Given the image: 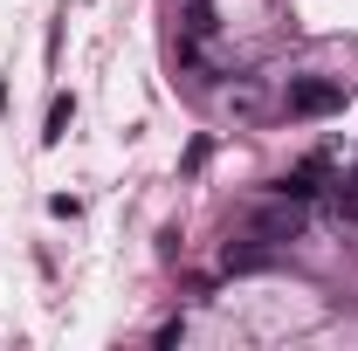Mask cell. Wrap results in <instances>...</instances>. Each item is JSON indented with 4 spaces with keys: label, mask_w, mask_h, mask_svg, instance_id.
<instances>
[{
    "label": "cell",
    "mask_w": 358,
    "mask_h": 351,
    "mask_svg": "<svg viewBox=\"0 0 358 351\" xmlns=\"http://www.w3.org/2000/svg\"><path fill=\"white\" fill-rule=\"evenodd\" d=\"M275 255H282L275 241L248 234V241H227V248H221V268H227V275H255V268H275Z\"/></svg>",
    "instance_id": "cell-3"
},
{
    "label": "cell",
    "mask_w": 358,
    "mask_h": 351,
    "mask_svg": "<svg viewBox=\"0 0 358 351\" xmlns=\"http://www.w3.org/2000/svg\"><path fill=\"white\" fill-rule=\"evenodd\" d=\"M214 28H221V14H214V0H186V7H179V35H186V42H207Z\"/></svg>",
    "instance_id": "cell-4"
},
{
    "label": "cell",
    "mask_w": 358,
    "mask_h": 351,
    "mask_svg": "<svg viewBox=\"0 0 358 351\" xmlns=\"http://www.w3.org/2000/svg\"><path fill=\"white\" fill-rule=\"evenodd\" d=\"M248 234H262L275 248L296 241V234H303V200H282V193H275V207H255V214H248Z\"/></svg>",
    "instance_id": "cell-2"
},
{
    "label": "cell",
    "mask_w": 358,
    "mask_h": 351,
    "mask_svg": "<svg viewBox=\"0 0 358 351\" xmlns=\"http://www.w3.org/2000/svg\"><path fill=\"white\" fill-rule=\"evenodd\" d=\"M69 117H76V103H69V96H48V131H42V145H62V138H69Z\"/></svg>",
    "instance_id": "cell-6"
},
{
    "label": "cell",
    "mask_w": 358,
    "mask_h": 351,
    "mask_svg": "<svg viewBox=\"0 0 358 351\" xmlns=\"http://www.w3.org/2000/svg\"><path fill=\"white\" fill-rule=\"evenodd\" d=\"M352 186H358V173H352Z\"/></svg>",
    "instance_id": "cell-7"
},
{
    "label": "cell",
    "mask_w": 358,
    "mask_h": 351,
    "mask_svg": "<svg viewBox=\"0 0 358 351\" xmlns=\"http://www.w3.org/2000/svg\"><path fill=\"white\" fill-rule=\"evenodd\" d=\"M317 179H324V159H303L296 173H282V179H275V193H282V200H310V193H317Z\"/></svg>",
    "instance_id": "cell-5"
},
{
    "label": "cell",
    "mask_w": 358,
    "mask_h": 351,
    "mask_svg": "<svg viewBox=\"0 0 358 351\" xmlns=\"http://www.w3.org/2000/svg\"><path fill=\"white\" fill-rule=\"evenodd\" d=\"M282 103H289V117H338L345 110V83L338 76H289Z\"/></svg>",
    "instance_id": "cell-1"
}]
</instances>
